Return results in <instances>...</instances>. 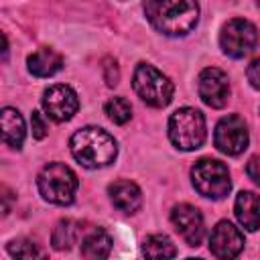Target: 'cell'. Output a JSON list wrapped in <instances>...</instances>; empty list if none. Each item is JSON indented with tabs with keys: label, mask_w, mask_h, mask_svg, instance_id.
Instances as JSON below:
<instances>
[{
	"label": "cell",
	"mask_w": 260,
	"mask_h": 260,
	"mask_svg": "<svg viewBox=\"0 0 260 260\" xmlns=\"http://www.w3.org/2000/svg\"><path fill=\"white\" fill-rule=\"evenodd\" d=\"M144 12L150 24L169 37L191 32L199 20L197 0H146Z\"/></svg>",
	"instance_id": "obj_1"
},
{
	"label": "cell",
	"mask_w": 260,
	"mask_h": 260,
	"mask_svg": "<svg viewBox=\"0 0 260 260\" xmlns=\"http://www.w3.org/2000/svg\"><path fill=\"white\" fill-rule=\"evenodd\" d=\"M244 248V236L242 232L230 223V221H219L211 236H209V250L215 258H236Z\"/></svg>",
	"instance_id": "obj_12"
},
{
	"label": "cell",
	"mask_w": 260,
	"mask_h": 260,
	"mask_svg": "<svg viewBox=\"0 0 260 260\" xmlns=\"http://www.w3.org/2000/svg\"><path fill=\"white\" fill-rule=\"evenodd\" d=\"M83 223L81 221H75V219H61L53 234H51V244L55 250H69L73 244L79 242L81 234H83Z\"/></svg>",
	"instance_id": "obj_18"
},
{
	"label": "cell",
	"mask_w": 260,
	"mask_h": 260,
	"mask_svg": "<svg viewBox=\"0 0 260 260\" xmlns=\"http://www.w3.org/2000/svg\"><path fill=\"white\" fill-rule=\"evenodd\" d=\"M236 217L248 230H258V195L254 191H240L236 197Z\"/></svg>",
	"instance_id": "obj_17"
},
{
	"label": "cell",
	"mask_w": 260,
	"mask_h": 260,
	"mask_svg": "<svg viewBox=\"0 0 260 260\" xmlns=\"http://www.w3.org/2000/svg\"><path fill=\"white\" fill-rule=\"evenodd\" d=\"M108 193H110L114 207L124 211V213H134L142 205V193H140L138 185L132 181H126V179L114 181L108 187Z\"/></svg>",
	"instance_id": "obj_13"
},
{
	"label": "cell",
	"mask_w": 260,
	"mask_h": 260,
	"mask_svg": "<svg viewBox=\"0 0 260 260\" xmlns=\"http://www.w3.org/2000/svg\"><path fill=\"white\" fill-rule=\"evenodd\" d=\"M193 187L209 199H223L232 189L230 171L221 160L215 158H201L191 169Z\"/></svg>",
	"instance_id": "obj_6"
},
{
	"label": "cell",
	"mask_w": 260,
	"mask_h": 260,
	"mask_svg": "<svg viewBox=\"0 0 260 260\" xmlns=\"http://www.w3.org/2000/svg\"><path fill=\"white\" fill-rule=\"evenodd\" d=\"M14 201H16V193L6 183L0 181V217L10 213V209L14 207Z\"/></svg>",
	"instance_id": "obj_22"
},
{
	"label": "cell",
	"mask_w": 260,
	"mask_h": 260,
	"mask_svg": "<svg viewBox=\"0 0 260 260\" xmlns=\"http://www.w3.org/2000/svg\"><path fill=\"white\" fill-rule=\"evenodd\" d=\"M199 98L209 108H223L230 100V81L228 75L217 67H205L199 73Z\"/></svg>",
	"instance_id": "obj_10"
},
{
	"label": "cell",
	"mask_w": 260,
	"mask_h": 260,
	"mask_svg": "<svg viewBox=\"0 0 260 260\" xmlns=\"http://www.w3.org/2000/svg\"><path fill=\"white\" fill-rule=\"evenodd\" d=\"M246 173L250 175V179H252L254 183H258V181H260V179H258V156H252V158L248 160Z\"/></svg>",
	"instance_id": "obj_26"
},
{
	"label": "cell",
	"mask_w": 260,
	"mask_h": 260,
	"mask_svg": "<svg viewBox=\"0 0 260 260\" xmlns=\"http://www.w3.org/2000/svg\"><path fill=\"white\" fill-rule=\"evenodd\" d=\"M142 252L148 258H173V256H177L175 244L165 234H152V236H148L144 240V244H142Z\"/></svg>",
	"instance_id": "obj_19"
},
{
	"label": "cell",
	"mask_w": 260,
	"mask_h": 260,
	"mask_svg": "<svg viewBox=\"0 0 260 260\" xmlns=\"http://www.w3.org/2000/svg\"><path fill=\"white\" fill-rule=\"evenodd\" d=\"M256 43H258V30L246 18L228 20L219 35L221 51L234 59H242V57L250 55L256 49Z\"/></svg>",
	"instance_id": "obj_7"
},
{
	"label": "cell",
	"mask_w": 260,
	"mask_h": 260,
	"mask_svg": "<svg viewBox=\"0 0 260 260\" xmlns=\"http://www.w3.org/2000/svg\"><path fill=\"white\" fill-rule=\"evenodd\" d=\"M24 120L18 110L14 108H2L0 110V142L12 148H20L24 142Z\"/></svg>",
	"instance_id": "obj_14"
},
{
	"label": "cell",
	"mask_w": 260,
	"mask_h": 260,
	"mask_svg": "<svg viewBox=\"0 0 260 260\" xmlns=\"http://www.w3.org/2000/svg\"><path fill=\"white\" fill-rule=\"evenodd\" d=\"M8 57V39L4 37V32H0V61H4Z\"/></svg>",
	"instance_id": "obj_27"
},
{
	"label": "cell",
	"mask_w": 260,
	"mask_h": 260,
	"mask_svg": "<svg viewBox=\"0 0 260 260\" xmlns=\"http://www.w3.org/2000/svg\"><path fill=\"white\" fill-rule=\"evenodd\" d=\"M26 63H28V71L32 75H37V77H51L57 71H61L63 57L55 49L43 47V49H37L35 53H30Z\"/></svg>",
	"instance_id": "obj_16"
},
{
	"label": "cell",
	"mask_w": 260,
	"mask_h": 260,
	"mask_svg": "<svg viewBox=\"0 0 260 260\" xmlns=\"http://www.w3.org/2000/svg\"><path fill=\"white\" fill-rule=\"evenodd\" d=\"M79 240H81V256L89 260L106 258L112 250V238L102 228H85Z\"/></svg>",
	"instance_id": "obj_15"
},
{
	"label": "cell",
	"mask_w": 260,
	"mask_h": 260,
	"mask_svg": "<svg viewBox=\"0 0 260 260\" xmlns=\"http://www.w3.org/2000/svg\"><path fill=\"white\" fill-rule=\"evenodd\" d=\"M258 67H260V61L258 59H254L250 65H248V79H250V83H252V87L254 89H258V81H260V77H258Z\"/></svg>",
	"instance_id": "obj_25"
},
{
	"label": "cell",
	"mask_w": 260,
	"mask_h": 260,
	"mask_svg": "<svg viewBox=\"0 0 260 260\" xmlns=\"http://www.w3.org/2000/svg\"><path fill=\"white\" fill-rule=\"evenodd\" d=\"M248 140H250L248 138V126H246L242 116L230 114L217 122L215 132H213V144L217 146L219 152L236 156V154L246 150Z\"/></svg>",
	"instance_id": "obj_8"
},
{
	"label": "cell",
	"mask_w": 260,
	"mask_h": 260,
	"mask_svg": "<svg viewBox=\"0 0 260 260\" xmlns=\"http://www.w3.org/2000/svg\"><path fill=\"white\" fill-rule=\"evenodd\" d=\"M169 138L181 150H197L205 142V118L195 108H179L169 118Z\"/></svg>",
	"instance_id": "obj_5"
},
{
	"label": "cell",
	"mask_w": 260,
	"mask_h": 260,
	"mask_svg": "<svg viewBox=\"0 0 260 260\" xmlns=\"http://www.w3.org/2000/svg\"><path fill=\"white\" fill-rule=\"evenodd\" d=\"M8 254L14 256V258H37V256H43V252L37 248V244L26 240V238L12 240L8 244Z\"/></svg>",
	"instance_id": "obj_21"
},
{
	"label": "cell",
	"mask_w": 260,
	"mask_h": 260,
	"mask_svg": "<svg viewBox=\"0 0 260 260\" xmlns=\"http://www.w3.org/2000/svg\"><path fill=\"white\" fill-rule=\"evenodd\" d=\"M104 112L114 124H126L132 116V106L126 98H110L104 106Z\"/></svg>",
	"instance_id": "obj_20"
},
{
	"label": "cell",
	"mask_w": 260,
	"mask_h": 260,
	"mask_svg": "<svg viewBox=\"0 0 260 260\" xmlns=\"http://www.w3.org/2000/svg\"><path fill=\"white\" fill-rule=\"evenodd\" d=\"M69 148L73 158L85 169L108 167L110 162H114L118 154L114 136L98 126H85L77 130L69 140Z\"/></svg>",
	"instance_id": "obj_2"
},
{
	"label": "cell",
	"mask_w": 260,
	"mask_h": 260,
	"mask_svg": "<svg viewBox=\"0 0 260 260\" xmlns=\"http://www.w3.org/2000/svg\"><path fill=\"white\" fill-rule=\"evenodd\" d=\"M102 69H104V79H106V83H108L110 87L118 85V81H120V71H118V65H116V61H114L112 57H106V59H104Z\"/></svg>",
	"instance_id": "obj_23"
},
{
	"label": "cell",
	"mask_w": 260,
	"mask_h": 260,
	"mask_svg": "<svg viewBox=\"0 0 260 260\" xmlns=\"http://www.w3.org/2000/svg\"><path fill=\"white\" fill-rule=\"evenodd\" d=\"M132 85H134V91L138 93V98L152 108L169 106L173 100V91H175L173 81L162 71H158L154 65H148V63L136 65Z\"/></svg>",
	"instance_id": "obj_4"
},
{
	"label": "cell",
	"mask_w": 260,
	"mask_h": 260,
	"mask_svg": "<svg viewBox=\"0 0 260 260\" xmlns=\"http://www.w3.org/2000/svg\"><path fill=\"white\" fill-rule=\"evenodd\" d=\"M171 221L189 246L201 244V240L205 236V223H203V215L197 207H193L189 203L175 205L171 211Z\"/></svg>",
	"instance_id": "obj_11"
},
{
	"label": "cell",
	"mask_w": 260,
	"mask_h": 260,
	"mask_svg": "<svg viewBox=\"0 0 260 260\" xmlns=\"http://www.w3.org/2000/svg\"><path fill=\"white\" fill-rule=\"evenodd\" d=\"M43 199L55 205H69L75 199L79 181L77 175L63 162H49L43 167L37 179Z\"/></svg>",
	"instance_id": "obj_3"
},
{
	"label": "cell",
	"mask_w": 260,
	"mask_h": 260,
	"mask_svg": "<svg viewBox=\"0 0 260 260\" xmlns=\"http://www.w3.org/2000/svg\"><path fill=\"white\" fill-rule=\"evenodd\" d=\"M77 108H79L77 93L69 85H65V83L51 85L43 93V110L55 122H67V120H71L75 116Z\"/></svg>",
	"instance_id": "obj_9"
},
{
	"label": "cell",
	"mask_w": 260,
	"mask_h": 260,
	"mask_svg": "<svg viewBox=\"0 0 260 260\" xmlns=\"http://www.w3.org/2000/svg\"><path fill=\"white\" fill-rule=\"evenodd\" d=\"M30 126H32V136L35 138H45L47 136V122L43 120L41 112H32L30 114Z\"/></svg>",
	"instance_id": "obj_24"
}]
</instances>
